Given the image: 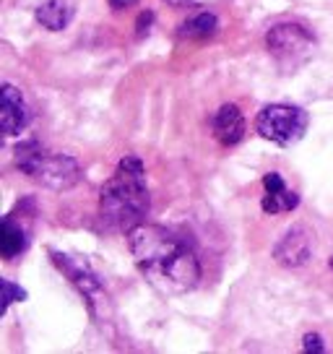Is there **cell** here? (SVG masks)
Instances as JSON below:
<instances>
[{"label":"cell","mask_w":333,"mask_h":354,"mask_svg":"<svg viewBox=\"0 0 333 354\" xmlns=\"http://www.w3.org/2000/svg\"><path fill=\"white\" fill-rule=\"evenodd\" d=\"M70 19H73V8L66 0H47L37 8V21L42 24L45 29H50V32L66 29Z\"/></svg>","instance_id":"obj_11"},{"label":"cell","mask_w":333,"mask_h":354,"mask_svg":"<svg viewBox=\"0 0 333 354\" xmlns=\"http://www.w3.org/2000/svg\"><path fill=\"white\" fill-rule=\"evenodd\" d=\"M305 349H307V352H323L325 346H323V339L318 333H307V336H305Z\"/></svg>","instance_id":"obj_15"},{"label":"cell","mask_w":333,"mask_h":354,"mask_svg":"<svg viewBox=\"0 0 333 354\" xmlns=\"http://www.w3.org/2000/svg\"><path fill=\"white\" fill-rule=\"evenodd\" d=\"M107 3H110L112 8H117V11H120V8H131V6H135L138 0H107Z\"/></svg>","instance_id":"obj_17"},{"label":"cell","mask_w":333,"mask_h":354,"mask_svg":"<svg viewBox=\"0 0 333 354\" xmlns=\"http://www.w3.org/2000/svg\"><path fill=\"white\" fill-rule=\"evenodd\" d=\"M3 292H6V295H3V308L6 310L11 308L13 302H19V299L26 297V292H23L21 287H16L11 279H3Z\"/></svg>","instance_id":"obj_14"},{"label":"cell","mask_w":333,"mask_h":354,"mask_svg":"<svg viewBox=\"0 0 333 354\" xmlns=\"http://www.w3.org/2000/svg\"><path fill=\"white\" fill-rule=\"evenodd\" d=\"M172 6H182V8H193V6H209V3H216V0H166Z\"/></svg>","instance_id":"obj_16"},{"label":"cell","mask_w":333,"mask_h":354,"mask_svg":"<svg viewBox=\"0 0 333 354\" xmlns=\"http://www.w3.org/2000/svg\"><path fill=\"white\" fill-rule=\"evenodd\" d=\"M29 122V107L23 102L21 91L11 84H3L0 91V125L6 136H19Z\"/></svg>","instance_id":"obj_8"},{"label":"cell","mask_w":333,"mask_h":354,"mask_svg":"<svg viewBox=\"0 0 333 354\" xmlns=\"http://www.w3.org/2000/svg\"><path fill=\"white\" fill-rule=\"evenodd\" d=\"M312 250H315V234L305 224H294L276 243L274 258L284 268H300L312 258Z\"/></svg>","instance_id":"obj_7"},{"label":"cell","mask_w":333,"mask_h":354,"mask_svg":"<svg viewBox=\"0 0 333 354\" xmlns=\"http://www.w3.org/2000/svg\"><path fill=\"white\" fill-rule=\"evenodd\" d=\"M219 29V21H216V16L213 13H198V16H193L190 21L182 24V37H188V39H209L213 37Z\"/></svg>","instance_id":"obj_13"},{"label":"cell","mask_w":333,"mask_h":354,"mask_svg":"<svg viewBox=\"0 0 333 354\" xmlns=\"http://www.w3.org/2000/svg\"><path fill=\"white\" fill-rule=\"evenodd\" d=\"M258 133L278 146L297 144L307 131V112L294 104H268L256 120Z\"/></svg>","instance_id":"obj_5"},{"label":"cell","mask_w":333,"mask_h":354,"mask_svg":"<svg viewBox=\"0 0 333 354\" xmlns=\"http://www.w3.org/2000/svg\"><path fill=\"white\" fill-rule=\"evenodd\" d=\"M263 188H266V196H263V211L266 214H281V211H292L297 209V203H300V196L297 193H292V190L284 185V180L278 172H268L263 177Z\"/></svg>","instance_id":"obj_9"},{"label":"cell","mask_w":333,"mask_h":354,"mask_svg":"<svg viewBox=\"0 0 333 354\" xmlns=\"http://www.w3.org/2000/svg\"><path fill=\"white\" fill-rule=\"evenodd\" d=\"M0 250H3V258H16L19 253L26 250V232H23L21 227L11 219V216H6L3 219V232H0Z\"/></svg>","instance_id":"obj_12"},{"label":"cell","mask_w":333,"mask_h":354,"mask_svg":"<svg viewBox=\"0 0 333 354\" xmlns=\"http://www.w3.org/2000/svg\"><path fill=\"white\" fill-rule=\"evenodd\" d=\"M53 261H55V263L60 266V271L73 281V287L84 295V299H86V305H89V310H91V315H94L102 326L110 323L112 299H110V295H107V289L102 287L99 277L91 271V266L86 263V261H81V258H73V255H66V253H53Z\"/></svg>","instance_id":"obj_4"},{"label":"cell","mask_w":333,"mask_h":354,"mask_svg":"<svg viewBox=\"0 0 333 354\" xmlns=\"http://www.w3.org/2000/svg\"><path fill=\"white\" fill-rule=\"evenodd\" d=\"M16 165L23 175L50 190H70L81 180V167L73 156L47 151L34 141L16 149Z\"/></svg>","instance_id":"obj_3"},{"label":"cell","mask_w":333,"mask_h":354,"mask_svg":"<svg viewBox=\"0 0 333 354\" xmlns=\"http://www.w3.org/2000/svg\"><path fill=\"white\" fill-rule=\"evenodd\" d=\"M266 47L284 71H294L312 55L315 39L300 24H278L268 32Z\"/></svg>","instance_id":"obj_6"},{"label":"cell","mask_w":333,"mask_h":354,"mask_svg":"<svg viewBox=\"0 0 333 354\" xmlns=\"http://www.w3.org/2000/svg\"><path fill=\"white\" fill-rule=\"evenodd\" d=\"M128 248L135 266L149 284L164 295H185L196 289L200 279V263L196 253L180 237L156 224H135L128 232Z\"/></svg>","instance_id":"obj_1"},{"label":"cell","mask_w":333,"mask_h":354,"mask_svg":"<svg viewBox=\"0 0 333 354\" xmlns=\"http://www.w3.org/2000/svg\"><path fill=\"white\" fill-rule=\"evenodd\" d=\"M99 214L112 230L131 232L149 214V188L138 156H125L99 193Z\"/></svg>","instance_id":"obj_2"},{"label":"cell","mask_w":333,"mask_h":354,"mask_svg":"<svg viewBox=\"0 0 333 354\" xmlns=\"http://www.w3.org/2000/svg\"><path fill=\"white\" fill-rule=\"evenodd\" d=\"M213 136L224 146H234L242 141L245 118L237 104H224L222 110L213 115Z\"/></svg>","instance_id":"obj_10"}]
</instances>
